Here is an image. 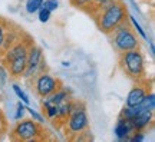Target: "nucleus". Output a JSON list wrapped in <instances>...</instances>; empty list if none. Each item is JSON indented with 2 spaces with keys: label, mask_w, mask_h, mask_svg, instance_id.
I'll return each mask as SVG.
<instances>
[{
  "label": "nucleus",
  "mask_w": 155,
  "mask_h": 142,
  "mask_svg": "<svg viewBox=\"0 0 155 142\" xmlns=\"http://www.w3.org/2000/svg\"><path fill=\"white\" fill-rule=\"evenodd\" d=\"M128 9L124 0H112L108 5L91 13V17L94 19L96 28L104 35H109L116 26L128 20Z\"/></svg>",
  "instance_id": "obj_1"
},
{
  "label": "nucleus",
  "mask_w": 155,
  "mask_h": 142,
  "mask_svg": "<svg viewBox=\"0 0 155 142\" xmlns=\"http://www.w3.org/2000/svg\"><path fill=\"white\" fill-rule=\"evenodd\" d=\"M118 68L127 78L134 82L147 79L145 56L141 49H132L118 53Z\"/></svg>",
  "instance_id": "obj_2"
},
{
  "label": "nucleus",
  "mask_w": 155,
  "mask_h": 142,
  "mask_svg": "<svg viewBox=\"0 0 155 142\" xmlns=\"http://www.w3.org/2000/svg\"><path fill=\"white\" fill-rule=\"evenodd\" d=\"M10 139L16 142H38L49 139V132L42 122L35 119H19L10 129Z\"/></svg>",
  "instance_id": "obj_3"
},
{
  "label": "nucleus",
  "mask_w": 155,
  "mask_h": 142,
  "mask_svg": "<svg viewBox=\"0 0 155 142\" xmlns=\"http://www.w3.org/2000/svg\"><path fill=\"white\" fill-rule=\"evenodd\" d=\"M63 134L66 135L68 139H76L89 132V119L86 114V106L81 101L73 102V109L61 126Z\"/></svg>",
  "instance_id": "obj_4"
},
{
  "label": "nucleus",
  "mask_w": 155,
  "mask_h": 142,
  "mask_svg": "<svg viewBox=\"0 0 155 142\" xmlns=\"http://www.w3.org/2000/svg\"><path fill=\"white\" fill-rule=\"evenodd\" d=\"M109 38L112 48L116 53H122L127 50L132 49H141V42L137 32L134 30L132 25L129 22V19L122 22L119 26H116L109 35H106Z\"/></svg>",
  "instance_id": "obj_5"
},
{
  "label": "nucleus",
  "mask_w": 155,
  "mask_h": 142,
  "mask_svg": "<svg viewBox=\"0 0 155 142\" xmlns=\"http://www.w3.org/2000/svg\"><path fill=\"white\" fill-rule=\"evenodd\" d=\"M29 81L32 82L30 88H32L33 93L38 98H46V96H49L50 93H53L55 91H58L59 88L63 86V82H62L59 78L52 76V75L48 73L46 71L35 75V76L30 78Z\"/></svg>",
  "instance_id": "obj_6"
},
{
  "label": "nucleus",
  "mask_w": 155,
  "mask_h": 142,
  "mask_svg": "<svg viewBox=\"0 0 155 142\" xmlns=\"http://www.w3.org/2000/svg\"><path fill=\"white\" fill-rule=\"evenodd\" d=\"M33 43L35 42H33V39H32V36H30L29 33L23 32L22 35L19 36V39H17L16 42H15L13 45H10V46L6 49L5 53L0 56V63H2L3 66H6L13 59L28 55L29 48H30Z\"/></svg>",
  "instance_id": "obj_7"
},
{
  "label": "nucleus",
  "mask_w": 155,
  "mask_h": 142,
  "mask_svg": "<svg viewBox=\"0 0 155 142\" xmlns=\"http://www.w3.org/2000/svg\"><path fill=\"white\" fill-rule=\"evenodd\" d=\"M45 71H46V59L43 56V50L40 46L33 43L28 50V63H26V71L23 78L30 79L35 75Z\"/></svg>",
  "instance_id": "obj_8"
},
{
  "label": "nucleus",
  "mask_w": 155,
  "mask_h": 142,
  "mask_svg": "<svg viewBox=\"0 0 155 142\" xmlns=\"http://www.w3.org/2000/svg\"><path fill=\"white\" fill-rule=\"evenodd\" d=\"M148 92H151V82L147 79L134 82V86L131 88V91L128 92L127 99H125V105L127 106H137L142 102L144 96Z\"/></svg>",
  "instance_id": "obj_9"
},
{
  "label": "nucleus",
  "mask_w": 155,
  "mask_h": 142,
  "mask_svg": "<svg viewBox=\"0 0 155 142\" xmlns=\"http://www.w3.org/2000/svg\"><path fill=\"white\" fill-rule=\"evenodd\" d=\"M26 63H28V55L13 59L3 68L7 69L10 79H22L23 75H25V71H26Z\"/></svg>",
  "instance_id": "obj_10"
},
{
  "label": "nucleus",
  "mask_w": 155,
  "mask_h": 142,
  "mask_svg": "<svg viewBox=\"0 0 155 142\" xmlns=\"http://www.w3.org/2000/svg\"><path fill=\"white\" fill-rule=\"evenodd\" d=\"M114 132H115V137L118 138L119 141H129L131 135L135 132V128H134L132 122L129 119H125V118L119 116L118 121H116Z\"/></svg>",
  "instance_id": "obj_11"
},
{
  "label": "nucleus",
  "mask_w": 155,
  "mask_h": 142,
  "mask_svg": "<svg viewBox=\"0 0 155 142\" xmlns=\"http://www.w3.org/2000/svg\"><path fill=\"white\" fill-rule=\"evenodd\" d=\"M152 119H154V112L142 108V111L134 119H131V122H132L135 131H145L152 124Z\"/></svg>",
  "instance_id": "obj_12"
},
{
  "label": "nucleus",
  "mask_w": 155,
  "mask_h": 142,
  "mask_svg": "<svg viewBox=\"0 0 155 142\" xmlns=\"http://www.w3.org/2000/svg\"><path fill=\"white\" fill-rule=\"evenodd\" d=\"M142 111V108H141V105H137V106H124L121 111V115L119 116H122V118H125V119H134L137 115L139 114Z\"/></svg>",
  "instance_id": "obj_13"
},
{
  "label": "nucleus",
  "mask_w": 155,
  "mask_h": 142,
  "mask_svg": "<svg viewBox=\"0 0 155 142\" xmlns=\"http://www.w3.org/2000/svg\"><path fill=\"white\" fill-rule=\"evenodd\" d=\"M10 26H12V22L0 17V56H2V49H3V43H5V39H6V33H7Z\"/></svg>",
  "instance_id": "obj_14"
},
{
  "label": "nucleus",
  "mask_w": 155,
  "mask_h": 142,
  "mask_svg": "<svg viewBox=\"0 0 155 142\" xmlns=\"http://www.w3.org/2000/svg\"><path fill=\"white\" fill-rule=\"evenodd\" d=\"M139 105H141V108L148 109V111H152V112H154V109H155V95L152 93V91L145 95L144 99H142V102H141Z\"/></svg>",
  "instance_id": "obj_15"
},
{
  "label": "nucleus",
  "mask_w": 155,
  "mask_h": 142,
  "mask_svg": "<svg viewBox=\"0 0 155 142\" xmlns=\"http://www.w3.org/2000/svg\"><path fill=\"white\" fill-rule=\"evenodd\" d=\"M42 5H43V0H26L25 9H26L29 15H35L42 7Z\"/></svg>",
  "instance_id": "obj_16"
},
{
  "label": "nucleus",
  "mask_w": 155,
  "mask_h": 142,
  "mask_svg": "<svg viewBox=\"0 0 155 142\" xmlns=\"http://www.w3.org/2000/svg\"><path fill=\"white\" fill-rule=\"evenodd\" d=\"M128 19H129V22H131V25H132L134 30H137V32H138V35H139V36H141L142 39H144V40H148V35L145 33L144 29L141 28V25L137 22V19H135L134 16H128Z\"/></svg>",
  "instance_id": "obj_17"
},
{
  "label": "nucleus",
  "mask_w": 155,
  "mask_h": 142,
  "mask_svg": "<svg viewBox=\"0 0 155 142\" xmlns=\"http://www.w3.org/2000/svg\"><path fill=\"white\" fill-rule=\"evenodd\" d=\"M109 2H112V0H92V3L89 5V7L86 9V12H85V13L91 15V13H94L95 10H98L99 7H102V6L108 5Z\"/></svg>",
  "instance_id": "obj_18"
},
{
  "label": "nucleus",
  "mask_w": 155,
  "mask_h": 142,
  "mask_svg": "<svg viewBox=\"0 0 155 142\" xmlns=\"http://www.w3.org/2000/svg\"><path fill=\"white\" fill-rule=\"evenodd\" d=\"M13 91H15V93L17 95V98L20 99V101H22L25 105H29V104H30V99L28 98V95L25 93V91H22V88L19 86L17 83H15V85H13Z\"/></svg>",
  "instance_id": "obj_19"
},
{
  "label": "nucleus",
  "mask_w": 155,
  "mask_h": 142,
  "mask_svg": "<svg viewBox=\"0 0 155 142\" xmlns=\"http://www.w3.org/2000/svg\"><path fill=\"white\" fill-rule=\"evenodd\" d=\"M6 132H9V124H7V119H6L3 111L0 109V139L6 135Z\"/></svg>",
  "instance_id": "obj_20"
},
{
  "label": "nucleus",
  "mask_w": 155,
  "mask_h": 142,
  "mask_svg": "<svg viewBox=\"0 0 155 142\" xmlns=\"http://www.w3.org/2000/svg\"><path fill=\"white\" fill-rule=\"evenodd\" d=\"M69 2H71V5H72L73 7L81 9V10H83V12H86L89 5L92 3V0H69Z\"/></svg>",
  "instance_id": "obj_21"
},
{
  "label": "nucleus",
  "mask_w": 155,
  "mask_h": 142,
  "mask_svg": "<svg viewBox=\"0 0 155 142\" xmlns=\"http://www.w3.org/2000/svg\"><path fill=\"white\" fill-rule=\"evenodd\" d=\"M38 16H39V22L40 23H48L50 20V16H52V12H49L45 7H40L38 10Z\"/></svg>",
  "instance_id": "obj_22"
},
{
  "label": "nucleus",
  "mask_w": 155,
  "mask_h": 142,
  "mask_svg": "<svg viewBox=\"0 0 155 142\" xmlns=\"http://www.w3.org/2000/svg\"><path fill=\"white\" fill-rule=\"evenodd\" d=\"M25 114H26V106H25V104H23L22 101L17 104L16 106V114H15V119L19 121L22 119V118H25Z\"/></svg>",
  "instance_id": "obj_23"
},
{
  "label": "nucleus",
  "mask_w": 155,
  "mask_h": 142,
  "mask_svg": "<svg viewBox=\"0 0 155 142\" xmlns=\"http://www.w3.org/2000/svg\"><path fill=\"white\" fill-rule=\"evenodd\" d=\"M42 7L48 9L49 12H55L56 9L59 7V2H58V0H43Z\"/></svg>",
  "instance_id": "obj_24"
},
{
  "label": "nucleus",
  "mask_w": 155,
  "mask_h": 142,
  "mask_svg": "<svg viewBox=\"0 0 155 142\" xmlns=\"http://www.w3.org/2000/svg\"><path fill=\"white\" fill-rule=\"evenodd\" d=\"M26 112H29V114L32 115L35 121H38V122H42V124L45 122V116H43V115L38 114V112H36V111H33L32 108H29V106H26Z\"/></svg>",
  "instance_id": "obj_25"
},
{
  "label": "nucleus",
  "mask_w": 155,
  "mask_h": 142,
  "mask_svg": "<svg viewBox=\"0 0 155 142\" xmlns=\"http://www.w3.org/2000/svg\"><path fill=\"white\" fill-rule=\"evenodd\" d=\"M62 65L65 66V68H69V66H71V62H68V60H65V62H62Z\"/></svg>",
  "instance_id": "obj_26"
}]
</instances>
